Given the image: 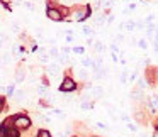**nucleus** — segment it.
I'll return each mask as SVG.
<instances>
[{
    "mask_svg": "<svg viewBox=\"0 0 158 137\" xmlns=\"http://www.w3.org/2000/svg\"><path fill=\"white\" fill-rule=\"evenodd\" d=\"M12 125H14L17 130H26V129H29V127H31V119H29V117H26V115L14 117Z\"/></svg>",
    "mask_w": 158,
    "mask_h": 137,
    "instance_id": "f257e3e1",
    "label": "nucleus"
},
{
    "mask_svg": "<svg viewBox=\"0 0 158 137\" xmlns=\"http://www.w3.org/2000/svg\"><path fill=\"white\" fill-rule=\"evenodd\" d=\"M87 17H90V7L89 5L78 9V10L73 14V19H75V21H83V19H87Z\"/></svg>",
    "mask_w": 158,
    "mask_h": 137,
    "instance_id": "f03ea898",
    "label": "nucleus"
},
{
    "mask_svg": "<svg viewBox=\"0 0 158 137\" xmlns=\"http://www.w3.org/2000/svg\"><path fill=\"white\" fill-rule=\"evenodd\" d=\"M75 88H77V83L73 81L72 78H65V80H63V83H61V86H60L61 92H73Z\"/></svg>",
    "mask_w": 158,
    "mask_h": 137,
    "instance_id": "7ed1b4c3",
    "label": "nucleus"
},
{
    "mask_svg": "<svg viewBox=\"0 0 158 137\" xmlns=\"http://www.w3.org/2000/svg\"><path fill=\"white\" fill-rule=\"evenodd\" d=\"M46 15H48L51 21H61V19H63L61 12H60L58 9H53V7H49L48 10H46Z\"/></svg>",
    "mask_w": 158,
    "mask_h": 137,
    "instance_id": "20e7f679",
    "label": "nucleus"
},
{
    "mask_svg": "<svg viewBox=\"0 0 158 137\" xmlns=\"http://www.w3.org/2000/svg\"><path fill=\"white\" fill-rule=\"evenodd\" d=\"M48 75H51V76H58L60 75V66L56 65V63L48 65Z\"/></svg>",
    "mask_w": 158,
    "mask_h": 137,
    "instance_id": "39448f33",
    "label": "nucleus"
},
{
    "mask_svg": "<svg viewBox=\"0 0 158 137\" xmlns=\"http://www.w3.org/2000/svg\"><path fill=\"white\" fill-rule=\"evenodd\" d=\"M119 27L123 29V31H126V32H133L134 29H136V27H134V22H133V21H127V22H124V24H121Z\"/></svg>",
    "mask_w": 158,
    "mask_h": 137,
    "instance_id": "423d86ee",
    "label": "nucleus"
},
{
    "mask_svg": "<svg viewBox=\"0 0 158 137\" xmlns=\"http://www.w3.org/2000/svg\"><path fill=\"white\" fill-rule=\"evenodd\" d=\"M89 90H90V93H92V96H95V98H100L102 93H104V90L100 88V86H94V88H89Z\"/></svg>",
    "mask_w": 158,
    "mask_h": 137,
    "instance_id": "0eeeda50",
    "label": "nucleus"
},
{
    "mask_svg": "<svg viewBox=\"0 0 158 137\" xmlns=\"http://www.w3.org/2000/svg\"><path fill=\"white\" fill-rule=\"evenodd\" d=\"M24 78H26V71H24L22 68H19L17 73H15V81H17V83H22V81H24Z\"/></svg>",
    "mask_w": 158,
    "mask_h": 137,
    "instance_id": "6e6552de",
    "label": "nucleus"
},
{
    "mask_svg": "<svg viewBox=\"0 0 158 137\" xmlns=\"http://www.w3.org/2000/svg\"><path fill=\"white\" fill-rule=\"evenodd\" d=\"M151 108H153V110H158V95H153V96H151Z\"/></svg>",
    "mask_w": 158,
    "mask_h": 137,
    "instance_id": "1a4fd4ad",
    "label": "nucleus"
},
{
    "mask_svg": "<svg viewBox=\"0 0 158 137\" xmlns=\"http://www.w3.org/2000/svg\"><path fill=\"white\" fill-rule=\"evenodd\" d=\"M138 46H139L141 49H146L148 48V41L146 39H139V41H138Z\"/></svg>",
    "mask_w": 158,
    "mask_h": 137,
    "instance_id": "9d476101",
    "label": "nucleus"
},
{
    "mask_svg": "<svg viewBox=\"0 0 158 137\" xmlns=\"http://www.w3.org/2000/svg\"><path fill=\"white\" fill-rule=\"evenodd\" d=\"M15 98H17L19 102H21V100H24L26 98V92H22V90H21V92H17V93H15Z\"/></svg>",
    "mask_w": 158,
    "mask_h": 137,
    "instance_id": "9b49d317",
    "label": "nucleus"
},
{
    "mask_svg": "<svg viewBox=\"0 0 158 137\" xmlns=\"http://www.w3.org/2000/svg\"><path fill=\"white\" fill-rule=\"evenodd\" d=\"M94 48H95V51H97V53H102L104 49H106V48L102 46V42H95V46H94Z\"/></svg>",
    "mask_w": 158,
    "mask_h": 137,
    "instance_id": "f8f14e48",
    "label": "nucleus"
},
{
    "mask_svg": "<svg viewBox=\"0 0 158 137\" xmlns=\"http://www.w3.org/2000/svg\"><path fill=\"white\" fill-rule=\"evenodd\" d=\"M153 34H155V27H153V25H150V27L146 29V36H148V37H153Z\"/></svg>",
    "mask_w": 158,
    "mask_h": 137,
    "instance_id": "ddd939ff",
    "label": "nucleus"
},
{
    "mask_svg": "<svg viewBox=\"0 0 158 137\" xmlns=\"http://www.w3.org/2000/svg\"><path fill=\"white\" fill-rule=\"evenodd\" d=\"M38 137H51V134H49L48 130H39V132H38Z\"/></svg>",
    "mask_w": 158,
    "mask_h": 137,
    "instance_id": "4468645a",
    "label": "nucleus"
},
{
    "mask_svg": "<svg viewBox=\"0 0 158 137\" xmlns=\"http://www.w3.org/2000/svg\"><path fill=\"white\" fill-rule=\"evenodd\" d=\"M131 95L134 96V100H139V96H141V90H134V92L131 93Z\"/></svg>",
    "mask_w": 158,
    "mask_h": 137,
    "instance_id": "2eb2a0df",
    "label": "nucleus"
},
{
    "mask_svg": "<svg viewBox=\"0 0 158 137\" xmlns=\"http://www.w3.org/2000/svg\"><path fill=\"white\" fill-rule=\"evenodd\" d=\"M83 34H85V36H92L94 34L92 27H83Z\"/></svg>",
    "mask_w": 158,
    "mask_h": 137,
    "instance_id": "dca6fc26",
    "label": "nucleus"
},
{
    "mask_svg": "<svg viewBox=\"0 0 158 137\" xmlns=\"http://www.w3.org/2000/svg\"><path fill=\"white\" fill-rule=\"evenodd\" d=\"M78 76H80L82 80H85V78H87V71H85V69H80V71H78Z\"/></svg>",
    "mask_w": 158,
    "mask_h": 137,
    "instance_id": "f3484780",
    "label": "nucleus"
},
{
    "mask_svg": "<svg viewBox=\"0 0 158 137\" xmlns=\"http://www.w3.org/2000/svg\"><path fill=\"white\" fill-rule=\"evenodd\" d=\"M102 5L104 7H110L112 5V0H102Z\"/></svg>",
    "mask_w": 158,
    "mask_h": 137,
    "instance_id": "a211bd4d",
    "label": "nucleus"
},
{
    "mask_svg": "<svg viewBox=\"0 0 158 137\" xmlns=\"http://www.w3.org/2000/svg\"><path fill=\"white\" fill-rule=\"evenodd\" d=\"M24 5H26V9H29V10H34V5H32L31 2H26Z\"/></svg>",
    "mask_w": 158,
    "mask_h": 137,
    "instance_id": "6ab92c4d",
    "label": "nucleus"
},
{
    "mask_svg": "<svg viewBox=\"0 0 158 137\" xmlns=\"http://www.w3.org/2000/svg\"><path fill=\"white\" fill-rule=\"evenodd\" d=\"M97 127H99V129H104V130L107 129V125H106V123H102V122H97Z\"/></svg>",
    "mask_w": 158,
    "mask_h": 137,
    "instance_id": "aec40b11",
    "label": "nucleus"
},
{
    "mask_svg": "<svg viewBox=\"0 0 158 137\" xmlns=\"http://www.w3.org/2000/svg\"><path fill=\"white\" fill-rule=\"evenodd\" d=\"M12 92H14V85H9L7 86V93H9V95H12Z\"/></svg>",
    "mask_w": 158,
    "mask_h": 137,
    "instance_id": "412c9836",
    "label": "nucleus"
},
{
    "mask_svg": "<svg viewBox=\"0 0 158 137\" xmlns=\"http://www.w3.org/2000/svg\"><path fill=\"white\" fill-rule=\"evenodd\" d=\"M5 39H7V37H5V36H2V34H0V48H2V46H4Z\"/></svg>",
    "mask_w": 158,
    "mask_h": 137,
    "instance_id": "4be33fe9",
    "label": "nucleus"
},
{
    "mask_svg": "<svg viewBox=\"0 0 158 137\" xmlns=\"http://www.w3.org/2000/svg\"><path fill=\"white\" fill-rule=\"evenodd\" d=\"M82 108L89 110V108H90V103H89V102H83V103H82Z\"/></svg>",
    "mask_w": 158,
    "mask_h": 137,
    "instance_id": "5701e85b",
    "label": "nucleus"
},
{
    "mask_svg": "<svg viewBox=\"0 0 158 137\" xmlns=\"http://www.w3.org/2000/svg\"><path fill=\"white\" fill-rule=\"evenodd\" d=\"M153 17H155V15H148V17H146V24H151V22H153Z\"/></svg>",
    "mask_w": 158,
    "mask_h": 137,
    "instance_id": "b1692460",
    "label": "nucleus"
},
{
    "mask_svg": "<svg viewBox=\"0 0 158 137\" xmlns=\"http://www.w3.org/2000/svg\"><path fill=\"white\" fill-rule=\"evenodd\" d=\"M127 129L133 130V132H134V130H136V125H134V123H127Z\"/></svg>",
    "mask_w": 158,
    "mask_h": 137,
    "instance_id": "393cba45",
    "label": "nucleus"
},
{
    "mask_svg": "<svg viewBox=\"0 0 158 137\" xmlns=\"http://www.w3.org/2000/svg\"><path fill=\"white\" fill-rule=\"evenodd\" d=\"M12 29H14V32H19L21 27H19V24H12Z\"/></svg>",
    "mask_w": 158,
    "mask_h": 137,
    "instance_id": "a878e982",
    "label": "nucleus"
},
{
    "mask_svg": "<svg viewBox=\"0 0 158 137\" xmlns=\"http://www.w3.org/2000/svg\"><path fill=\"white\" fill-rule=\"evenodd\" d=\"M49 54H51V56H58V51H56V49H55V48H53V49H51V51H49Z\"/></svg>",
    "mask_w": 158,
    "mask_h": 137,
    "instance_id": "bb28decb",
    "label": "nucleus"
},
{
    "mask_svg": "<svg viewBox=\"0 0 158 137\" xmlns=\"http://www.w3.org/2000/svg\"><path fill=\"white\" fill-rule=\"evenodd\" d=\"M73 51H75V53H78V54H82V53H83V49H82V48H75Z\"/></svg>",
    "mask_w": 158,
    "mask_h": 137,
    "instance_id": "cd10ccee",
    "label": "nucleus"
},
{
    "mask_svg": "<svg viewBox=\"0 0 158 137\" xmlns=\"http://www.w3.org/2000/svg\"><path fill=\"white\" fill-rule=\"evenodd\" d=\"M121 81H123V83H124V81H126V71H124V73H123V75H121Z\"/></svg>",
    "mask_w": 158,
    "mask_h": 137,
    "instance_id": "c85d7f7f",
    "label": "nucleus"
},
{
    "mask_svg": "<svg viewBox=\"0 0 158 137\" xmlns=\"http://www.w3.org/2000/svg\"><path fill=\"white\" fill-rule=\"evenodd\" d=\"M4 102H5V98H4V96H0V108L4 107Z\"/></svg>",
    "mask_w": 158,
    "mask_h": 137,
    "instance_id": "c756f323",
    "label": "nucleus"
},
{
    "mask_svg": "<svg viewBox=\"0 0 158 137\" xmlns=\"http://www.w3.org/2000/svg\"><path fill=\"white\" fill-rule=\"evenodd\" d=\"M60 2H63V4H72L73 0H60Z\"/></svg>",
    "mask_w": 158,
    "mask_h": 137,
    "instance_id": "7c9ffc66",
    "label": "nucleus"
},
{
    "mask_svg": "<svg viewBox=\"0 0 158 137\" xmlns=\"http://www.w3.org/2000/svg\"><path fill=\"white\" fill-rule=\"evenodd\" d=\"M153 48H155V51H158V42H155V46H153Z\"/></svg>",
    "mask_w": 158,
    "mask_h": 137,
    "instance_id": "2f4dec72",
    "label": "nucleus"
},
{
    "mask_svg": "<svg viewBox=\"0 0 158 137\" xmlns=\"http://www.w3.org/2000/svg\"><path fill=\"white\" fill-rule=\"evenodd\" d=\"M153 137H158V130H156V132H155V134H153Z\"/></svg>",
    "mask_w": 158,
    "mask_h": 137,
    "instance_id": "473e14b6",
    "label": "nucleus"
},
{
    "mask_svg": "<svg viewBox=\"0 0 158 137\" xmlns=\"http://www.w3.org/2000/svg\"><path fill=\"white\" fill-rule=\"evenodd\" d=\"M155 42H158V31H156V41H155Z\"/></svg>",
    "mask_w": 158,
    "mask_h": 137,
    "instance_id": "72a5a7b5",
    "label": "nucleus"
},
{
    "mask_svg": "<svg viewBox=\"0 0 158 137\" xmlns=\"http://www.w3.org/2000/svg\"><path fill=\"white\" fill-rule=\"evenodd\" d=\"M139 137H146V135H139Z\"/></svg>",
    "mask_w": 158,
    "mask_h": 137,
    "instance_id": "f704fd0d",
    "label": "nucleus"
},
{
    "mask_svg": "<svg viewBox=\"0 0 158 137\" xmlns=\"http://www.w3.org/2000/svg\"><path fill=\"white\" fill-rule=\"evenodd\" d=\"M156 76H158V69H156Z\"/></svg>",
    "mask_w": 158,
    "mask_h": 137,
    "instance_id": "c9c22d12",
    "label": "nucleus"
},
{
    "mask_svg": "<svg viewBox=\"0 0 158 137\" xmlns=\"http://www.w3.org/2000/svg\"><path fill=\"white\" fill-rule=\"evenodd\" d=\"M95 137H97V135H95Z\"/></svg>",
    "mask_w": 158,
    "mask_h": 137,
    "instance_id": "e433bc0d",
    "label": "nucleus"
}]
</instances>
